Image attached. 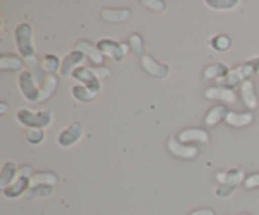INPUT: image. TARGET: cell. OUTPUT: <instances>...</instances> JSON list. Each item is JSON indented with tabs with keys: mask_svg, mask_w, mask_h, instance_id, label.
Masks as SVG:
<instances>
[{
	"mask_svg": "<svg viewBox=\"0 0 259 215\" xmlns=\"http://www.w3.org/2000/svg\"><path fill=\"white\" fill-rule=\"evenodd\" d=\"M238 215H250V214H248V212H242V214H238Z\"/></svg>",
	"mask_w": 259,
	"mask_h": 215,
	"instance_id": "ab89813d",
	"label": "cell"
},
{
	"mask_svg": "<svg viewBox=\"0 0 259 215\" xmlns=\"http://www.w3.org/2000/svg\"><path fill=\"white\" fill-rule=\"evenodd\" d=\"M61 65H62V61L57 55H53V53H48L42 58V66L48 75H56L60 72Z\"/></svg>",
	"mask_w": 259,
	"mask_h": 215,
	"instance_id": "4316f807",
	"label": "cell"
},
{
	"mask_svg": "<svg viewBox=\"0 0 259 215\" xmlns=\"http://www.w3.org/2000/svg\"><path fill=\"white\" fill-rule=\"evenodd\" d=\"M34 168H33L30 164H24L19 168V176H24L28 177V179H32L34 176Z\"/></svg>",
	"mask_w": 259,
	"mask_h": 215,
	"instance_id": "d590c367",
	"label": "cell"
},
{
	"mask_svg": "<svg viewBox=\"0 0 259 215\" xmlns=\"http://www.w3.org/2000/svg\"><path fill=\"white\" fill-rule=\"evenodd\" d=\"M210 46H211L212 50L218 51V52H225L232 46V39L225 34L215 35L211 39V42H210Z\"/></svg>",
	"mask_w": 259,
	"mask_h": 215,
	"instance_id": "4dcf8cb0",
	"label": "cell"
},
{
	"mask_svg": "<svg viewBox=\"0 0 259 215\" xmlns=\"http://www.w3.org/2000/svg\"><path fill=\"white\" fill-rule=\"evenodd\" d=\"M60 80L56 75H48L45 82L40 85V95H39V103H45L48 99L52 98L56 94L58 88Z\"/></svg>",
	"mask_w": 259,
	"mask_h": 215,
	"instance_id": "cb8c5ba5",
	"label": "cell"
},
{
	"mask_svg": "<svg viewBox=\"0 0 259 215\" xmlns=\"http://www.w3.org/2000/svg\"><path fill=\"white\" fill-rule=\"evenodd\" d=\"M98 48L104 56L110 57L111 60L118 61V62L124 60V57H126V55L131 51L128 43H119L114 39H109V38H104V39L99 40Z\"/></svg>",
	"mask_w": 259,
	"mask_h": 215,
	"instance_id": "8992f818",
	"label": "cell"
},
{
	"mask_svg": "<svg viewBox=\"0 0 259 215\" xmlns=\"http://www.w3.org/2000/svg\"><path fill=\"white\" fill-rule=\"evenodd\" d=\"M85 61V55L81 53L80 51L73 50L72 52H70L68 55H66L62 60V65H61L60 75L61 77L68 78L72 76V72L77 67H80L82 65V62Z\"/></svg>",
	"mask_w": 259,
	"mask_h": 215,
	"instance_id": "8fae6325",
	"label": "cell"
},
{
	"mask_svg": "<svg viewBox=\"0 0 259 215\" xmlns=\"http://www.w3.org/2000/svg\"><path fill=\"white\" fill-rule=\"evenodd\" d=\"M245 176L244 172L239 168H230L228 169L225 174V179L222 184L218 185L215 189V195L220 199H227V197L232 196L235 191H237L238 186L243 184Z\"/></svg>",
	"mask_w": 259,
	"mask_h": 215,
	"instance_id": "277c9868",
	"label": "cell"
},
{
	"mask_svg": "<svg viewBox=\"0 0 259 215\" xmlns=\"http://www.w3.org/2000/svg\"><path fill=\"white\" fill-rule=\"evenodd\" d=\"M8 110H9V104L5 103V101H2V103H0V115L4 116Z\"/></svg>",
	"mask_w": 259,
	"mask_h": 215,
	"instance_id": "74e56055",
	"label": "cell"
},
{
	"mask_svg": "<svg viewBox=\"0 0 259 215\" xmlns=\"http://www.w3.org/2000/svg\"><path fill=\"white\" fill-rule=\"evenodd\" d=\"M254 73L255 60H253L249 61V62L243 63V65H239L238 67H235L234 70H230V72L228 73L225 77L217 80V86H222V88L234 90L235 88L242 85L244 81L250 80L249 77H252Z\"/></svg>",
	"mask_w": 259,
	"mask_h": 215,
	"instance_id": "6da1fadb",
	"label": "cell"
},
{
	"mask_svg": "<svg viewBox=\"0 0 259 215\" xmlns=\"http://www.w3.org/2000/svg\"><path fill=\"white\" fill-rule=\"evenodd\" d=\"M243 186L247 190L259 189V172L248 175L244 179V181H243Z\"/></svg>",
	"mask_w": 259,
	"mask_h": 215,
	"instance_id": "836d02e7",
	"label": "cell"
},
{
	"mask_svg": "<svg viewBox=\"0 0 259 215\" xmlns=\"http://www.w3.org/2000/svg\"><path fill=\"white\" fill-rule=\"evenodd\" d=\"M71 94L80 103H91V101H94L98 98L100 93H96V91H93L91 89H89L88 86L77 83V85H75L72 88Z\"/></svg>",
	"mask_w": 259,
	"mask_h": 215,
	"instance_id": "d4e9b609",
	"label": "cell"
},
{
	"mask_svg": "<svg viewBox=\"0 0 259 215\" xmlns=\"http://www.w3.org/2000/svg\"><path fill=\"white\" fill-rule=\"evenodd\" d=\"M189 215H217V211L214 209H210V207H202V209L194 210Z\"/></svg>",
	"mask_w": 259,
	"mask_h": 215,
	"instance_id": "8d00e7d4",
	"label": "cell"
},
{
	"mask_svg": "<svg viewBox=\"0 0 259 215\" xmlns=\"http://www.w3.org/2000/svg\"><path fill=\"white\" fill-rule=\"evenodd\" d=\"M255 60V73L259 75V58H254Z\"/></svg>",
	"mask_w": 259,
	"mask_h": 215,
	"instance_id": "f35d334b",
	"label": "cell"
},
{
	"mask_svg": "<svg viewBox=\"0 0 259 215\" xmlns=\"http://www.w3.org/2000/svg\"><path fill=\"white\" fill-rule=\"evenodd\" d=\"M18 83H19L20 93L24 96L25 100L29 101V103H39L40 86L35 82L34 77L29 70H24L19 73Z\"/></svg>",
	"mask_w": 259,
	"mask_h": 215,
	"instance_id": "5b68a950",
	"label": "cell"
},
{
	"mask_svg": "<svg viewBox=\"0 0 259 215\" xmlns=\"http://www.w3.org/2000/svg\"><path fill=\"white\" fill-rule=\"evenodd\" d=\"M30 187V179L24 176H18V179L10 185L8 189L3 191L4 197L10 200H15L20 196H24L27 190Z\"/></svg>",
	"mask_w": 259,
	"mask_h": 215,
	"instance_id": "2e32d148",
	"label": "cell"
},
{
	"mask_svg": "<svg viewBox=\"0 0 259 215\" xmlns=\"http://www.w3.org/2000/svg\"><path fill=\"white\" fill-rule=\"evenodd\" d=\"M25 61L15 55H3L0 57V71L9 72H23L25 67Z\"/></svg>",
	"mask_w": 259,
	"mask_h": 215,
	"instance_id": "d6986e66",
	"label": "cell"
},
{
	"mask_svg": "<svg viewBox=\"0 0 259 215\" xmlns=\"http://www.w3.org/2000/svg\"><path fill=\"white\" fill-rule=\"evenodd\" d=\"M205 4L212 10L218 12H227V10L235 9L240 4L239 0H206Z\"/></svg>",
	"mask_w": 259,
	"mask_h": 215,
	"instance_id": "f546056e",
	"label": "cell"
},
{
	"mask_svg": "<svg viewBox=\"0 0 259 215\" xmlns=\"http://www.w3.org/2000/svg\"><path fill=\"white\" fill-rule=\"evenodd\" d=\"M19 176V168L17 164L12 161L5 162L0 172V190L2 192L10 186Z\"/></svg>",
	"mask_w": 259,
	"mask_h": 215,
	"instance_id": "e0dca14e",
	"label": "cell"
},
{
	"mask_svg": "<svg viewBox=\"0 0 259 215\" xmlns=\"http://www.w3.org/2000/svg\"><path fill=\"white\" fill-rule=\"evenodd\" d=\"M177 139L185 144H207L210 142V134L209 132L202 128H186L180 132L179 136H177Z\"/></svg>",
	"mask_w": 259,
	"mask_h": 215,
	"instance_id": "4fadbf2b",
	"label": "cell"
},
{
	"mask_svg": "<svg viewBox=\"0 0 259 215\" xmlns=\"http://www.w3.org/2000/svg\"><path fill=\"white\" fill-rule=\"evenodd\" d=\"M71 77H72L73 80L77 81L80 85H85L88 86L89 89H91L93 91L100 93L101 82L98 78V76L95 75L93 68H89L86 67V66H80V67H77L73 71Z\"/></svg>",
	"mask_w": 259,
	"mask_h": 215,
	"instance_id": "9c48e42d",
	"label": "cell"
},
{
	"mask_svg": "<svg viewBox=\"0 0 259 215\" xmlns=\"http://www.w3.org/2000/svg\"><path fill=\"white\" fill-rule=\"evenodd\" d=\"M17 120L27 128H48L52 124L53 118L50 111H32L20 109L17 113Z\"/></svg>",
	"mask_w": 259,
	"mask_h": 215,
	"instance_id": "3957f363",
	"label": "cell"
},
{
	"mask_svg": "<svg viewBox=\"0 0 259 215\" xmlns=\"http://www.w3.org/2000/svg\"><path fill=\"white\" fill-rule=\"evenodd\" d=\"M128 45L131 47V51L137 56V57H143L146 56V47H144V40L139 33H133L129 35Z\"/></svg>",
	"mask_w": 259,
	"mask_h": 215,
	"instance_id": "f1b7e54d",
	"label": "cell"
},
{
	"mask_svg": "<svg viewBox=\"0 0 259 215\" xmlns=\"http://www.w3.org/2000/svg\"><path fill=\"white\" fill-rule=\"evenodd\" d=\"M83 134V126L81 123H75L70 124L67 128L63 129L62 132H60L57 136V143L60 144L62 148H70L73 147L75 144H77L81 141Z\"/></svg>",
	"mask_w": 259,
	"mask_h": 215,
	"instance_id": "52a82bcc",
	"label": "cell"
},
{
	"mask_svg": "<svg viewBox=\"0 0 259 215\" xmlns=\"http://www.w3.org/2000/svg\"><path fill=\"white\" fill-rule=\"evenodd\" d=\"M139 4H142L143 7H146L147 9L153 10V12H163L166 9V3L162 2V0H141Z\"/></svg>",
	"mask_w": 259,
	"mask_h": 215,
	"instance_id": "d6a6232c",
	"label": "cell"
},
{
	"mask_svg": "<svg viewBox=\"0 0 259 215\" xmlns=\"http://www.w3.org/2000/svg\"><path fill=\"white\" fill-rule=\"evenodd\" d=\"M24 61L27 67H29V71L32 72L35 82H37L39 86L42 85L48 76L47 72H46L45 68H43L42 66V60H39L37 56H33V57L28 58V60H24Z\"/></svg>",
	"mask_w": 259,
	"mask_h": 215,
	"instance_id": "603a6c76",
	"label": "cell"
},
{
	"mask_svg": "<svg viewBox=\"0 0 259 215\" xmlns=\"http://www.w3.org/2000/svg\"><path fill=\"white\" fill-rule=\"evenodd\" d=\"M230 113L229 108H227L225 105H217L214 108L210 109L209 111L205 115V125L206 126H215L219 123H222L223 120L225 121L228 114Z\"/></svg>",
	"mask_w": 259,
	"mask_h": 215,
	"instance_id": "44dd1931",
	"label": "cell"
},
{
	"mask_svg": "<svg viewBox=\"0 0 259 215\" xmlns=\"http://www.w3.org/2000/svg\"><path fill=\"white\" fill-rule=\"evenodd\" d=\"M142 67L149 73V75L154 76L157 78H166L171 72V68L166 63H161L151 55H146L141 58Z\"/></svg>",
	"mask_w": 259,
	"mask_h": 215,
	"instance_id": "30bf717a",
	"label": "cell"
},
{
	"mask_svg": "<svg viewBox=\"0 0 259 215\" xmlns=\"http://www.w3.org/2000/svg\"><path fill=\"white\" fill-rule=\"evenodd\" d=\"M254 120V115L250 111H244V113H238V111H232L228 114L225 123L233 128H244V126L250 125Z\"/></svg>",
	"mask_w": 259,
	"mask_h": 215,
	"instance_id": "ffe728a7",
	"label": "cell"
},
{
	"mask_svg": "<svg viewBox=\"0 0 259 215\" xmlns=\"http://www.w3.org/2000/svg\"><path fill=\"white\" fill-rule=\"evenodd\" d=\"M167 148L169 153L182 159H192L199 156V148L194 144H185L177 139V137H171L167 142Z\"/></svg>",
	"mask_w": 259,
	"mask_h": 215,
	"instance_id": "ba28073f",
	"label": "cell"
},
{
	"mask_svg": "<svg viewBox=\"0 0 259 215\" xmlns=\"http://www.w3.org/2000/svg\"><path fill=\"white\" fill-rule=\"evenodd\" d=\"M133 17L131 8H104L101 9V18L108 23H124Z\"/></svg>",
	"mask_w": 259,
	"mask_h": 215,
	"instance_id": "9a60e30c",
	"label": "cell"
},
{
	"mask_svg": "<svg viewBox=\"0 0 259 215\" xmlns=\"http://www.w3.org/2000/svg\"><path fill=\"white\" fill-rule=\"evenodd\" d=\"M204 96L207 100H219L227 104H235L238 101V95L234 90L222 88V86H209L204 91Z\"/></svg>",
	"mask_w": 259,
	"mask_h": 215,
	"instance_id": "7c38bea8",
	"label": "cell"
},
{
	"mask_svg": "<svg viewBox=\"0 0 259 215\" xmlns=\"http://www.w3.org/2000/svg\"><path fill=\"white\" fill-rule=\"evenodd\" d=\"M75 50L80 51L81 53L85 55V57H88L94 65L98 67V66H103L104 60H105V56L101 53V51L98 48V45H94V43L89 42V40H78L76 43Z\"/></svg>",
	"mask_w": 259,
	"mask_h": 215,
	"instance_id": "5bb4252c",
	"label": "cell"
},
{
	"mask_svg": "<svg viewBox=\"0 0 259 215\" xmlns=\"http://www.w3.org/2000/svg\"><path fill=\"white\" fill-rule=\"evenodd\" d=\"M53 186L50 185H35L30 186L25 192V200H34V199H46L53 195Z\"/></svg>",
	"mask_w": 259,
	"mask_h": 215,
	"instance_id": "484cf974",
	"label": "cell"
},
{
	"mask_svg": "<svg viewBox=\"0 0 259 215\" xmlns=\"http://www.w3.org/2000/svg\"><path fill=\"white\" fill-rule=\"evenodd\" d=\"M57 184L58 177L53 172H37L30 179V186H35V185H50V186L55 187Z\"/></svg>",
	"mask_w": 259,
	"mask_h": 215,
	"instance_id": "83f0119b",
	"label": "cell"
},
{
	"mask_svg": "<svg viewBox=\"0 0 259 215\" xmlns=\"http://www.w3.org/2000/svg\"><path fill=\"white\" fill-rule=\"evenodd\" d=\"M25 138L30 144H39L45 141L46 132L42 128H27Z\"/></svg>",
	"mask_w": 259,
	"mask_h": 215,
	"instance_id": "1f68e13d",
	"label": "cell"
},
{
	"mask_svg": "<svg viewBox=\"0 0 259 215\" xmlns=\"http://www.w3.org/2000/svg\"><path fill=\"white\" fill-rule=\"evenodd\" d=\"M95 75L98 76L99 80H106L111 76V70L108 66H98V67L93 68Z\"/></svg>",
	"mask_w": 259,
	"mask_h": 215,
	"instance_id": "e575fe53",
	"label": "cell"
},
{
	"mask_svg": "<svg viewBox=\"0 0 259 215\" xmlns=\"http://www.w3.org/2000/svg\"><path fill=\"white\" fill-rule=\"evenodd\" d=\"M229 72L230 68L227 63L215 62L205 67L202 76H204L205 80H219V78L225 77Z\"/></svg>",
	"mask_w": 259,
	"mask_h": 215,
	"instance_id": "7402d4cb",
	"label": "cell"
},
{
	"mask_svg": "<svg viewBox=\"0 0 259 215\" xmlns=\"http://www.w3.org/2000/svg\"><path fill=\"white\" fill-rule=\"evenodd\" d=\"M14 39L18 52L23 60H28V58L35 56L32 25L28 23H20L14 30Z\"/></svg>",
	"mask_w": 259,
	"mask_h": 215,
	"instance_id": "7a4b0ae2",
	"label": "cell"
},
{
	"mask_svg": "<svg viewBox=\"0 0 259 215\" xmlns=\"http://www.w3.org/2000/svg\"><path fill=\"white\" fill-rule=\"evenodd\" d=\"M240 88V95H242L243 103L245 104L248 109H257L259 105L258 96L257 93H255L254 82L252 80H247L239 86Z\"/></svg>",
	"mask_w": 259,
	"mask_h": 215,
	"instance_id": "ac0fdd59",
	"label": "cell"
}]
</instances>
